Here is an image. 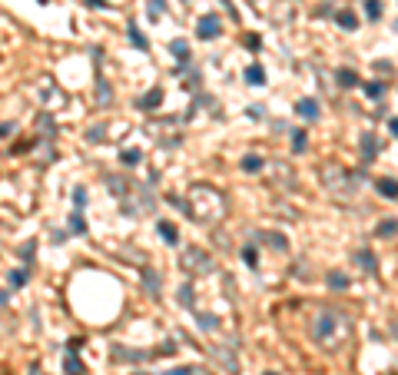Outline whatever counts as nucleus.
I'll list each match as a JSON object with an SVG mask.
<instances>
[{"instance_id":"f257e3e1","label":"nucleus","mask_w":398,"mask_h":375,"mask_svg":"<svg viewBox=\"0 0 398 375\" xmlns=\"http://www.w3.org/2000/svg\"><path fill=\"white\" fill-rule=\"evenodd\" d=\"M342 322V316L339 312H322L315 319V326H312V332H315L318 342H332V335H335V326Z\"/></svg>"},{"instance_id":"f03ea898","label":"nucleus","mask_w":398,"mask_h":375,"mask_svg":"<svg viewBox=\"0 0 398 375\" xmlns=\"http://www.w3.org/2000/svg\"><path fill=\"white\" fill-rule=\"evenodd\" d=\"M196 33H199V40H216V37L223 33V27H219V17H216V14L199 17V27H196Z\"/></svg>"},{"instance_id":"7ed1b4c3","label":"nucleus","mask_w":398,"mask_h":375,"mask_svg":"<svg viewBox=\"0 0 398 375\" xmlns=\"http://www.w3.org/2000/svg\"><path fill=\"white\" fill-rule=\"evenodd\" d=\"M183 266H186V269H192V272H206L209 269V256L203 253L199 246H192V249H186V253H183Z\"/></svg>"},{"instance_id":"20e7f679","label":"nucleus","mask_w":398,"mask_h":375,"mask_svg":"<svg viewBox=\"0 0 398 375\" xmlns=\"http://www.w3.org/2000/svg\"><path fill=\"white\" fill-rule=\"evenodd\" d=\"M375 153H378V140H375L372 133H365V136H362V166H372Z\"/></svg>"},{"instance_id":"39448f33","label":"nucleus","mask_w":398,"mask_h":375,"mask_svg":"<svg viewBox=\"0 0 398 375\" xmlns=\"http://www.w3.org/2000/svg\"><path fill=\"white\" fill-rule=\"evenodd\" d=\"M295 113L312 123V120H318V103L315 100H299V103H295Z\"/></svg>"},{"instance_id":"423d86ee","label":"nucleus","mask_w":398,"mask_h":375,"mask_svg":"<svg viewBox=\"0 0 398 375\" xmlns=\"http://www.w3.org/2000/svg\"><path fill=\"white\" fill-rule=\"evenodd\" d=\"M159 236H163V242H169V246H176V242H179V229H176L173 223H166V219H159Z\"/></svg>"},{"instance_id":"0eeeda50","label":"nucleus","mask_w":398,"mask_h":375,"mask_svg":"<svg viewBox=\"0 0 398 375\" xmlns=\"http://www.w3.org/2000/svg\"><path fill=\"white\" fill-rule=\"evenodd\" d=\"M375 190L382 193V196H388V200H398V179H378V183H375Z\"/></svg>"},{"instance_id":"6e6552de","label":"nucleus","mask_w":398,"mask_h":375,"mask_svg":"<svg viewBox=\"0 0 398 375\" xmlns=\"http://www.w3.org/2000/svg\"><path fill=\"white\" fill-rule=\"evenodd\" d=\"M355 263L362 266L365 272H375V269H378V263H375V256L368 253V249H358V253H355Z\"/></svg>"},{"instance_id":"1a4fd4ad","label":"nucleus","mask_w":398,"mask_h":375,"mask_svg":"<svg viewBox=\"0 0 398 375\" xmlns=\"http://www.w3.org/2000/svg\"><path fill=\"white\" fill-rule=\"evenodd\" d=\"M246 83H252V87H266V70H262V67H249V70H246Z\"/></svg>"},{"instance_id":"9d476101","label":"nucleus","mask_w":398,"mask_h":375,"mask_svg":"<svg viewBox=\"0 0 398 375\" xmlns=\"http://www.w3.org/2000/svg\"><path fill=\"white\" fill-rule=\"evenodd\" d=\"M169 50L176 53V60H179V64H186V60H189V43H186V40H176V43H169Z\"/></svg>"},{"instance_id":"9b49d317","label":"nucleus","mask_w":398,"mask_h":375,"mask_svg":"<svg viewBox=\"0 0 398 375\" xmlns=\"http://www.w3.org/2000/svg\"><path fill=\"white\" fill-rule=\"evenodd\" d=\"M292 133V153H302L305 143H309V136H305V130H289Z\"/></svg>"},{"instance_id":"f8f14e48","label":"nucleus","mask_w":398,"mask_h":375,"mask_svg":"<svg viewBox=\"0 0 398 375\" xmlns=\"http://www.w3.org/2000/svg\"><path fill=\"white\" fill-rule=\"evenodd\" d=\"M339 83H342V87H358V73L349 70V67H342V70H339Z\"/></svg>"},{"instance_id":"ddd939ff","label":"nucleus","mask_w":398,"mask_h":375,"mask_svg":"<svg viewBox=\"0 0 398 375\" xmlns=\"http://www.w3.org/2000/svg\"><path fill=\"white\" fill-rule=\"evenodd\" d=\"M143 282H146V289H150L153 295L159 292V276H156V272L150 269V266H146V272H143Z\"/></svg>"},{"instance_id":"4468645a","label":"nucleus","mask_w":398,"mask_h":375,"mask_svg":"<svg viewBox=\"0 0 398 375\" xmlns=\"http://www.w3.org/2000/svg\"><path fill=\"white\" fill-rule=\"evenodd\" d=\"M328 286L332 289H349V276H345V272H328Z\"/></svg>"},{"instance_id":"2eb2a0df","label":"nucleus","mask_w":398,"mask_h":375,"mask_svg":"<svg viewBox=\"0 0 398 375\" xmlns=\"http://www.w3.org/2000/svg\"><path fill=\"white\" fill-rule=\"evenodd\" d=\"M242 169L246 173H259L262 169V156H242Z\"/></svg>"},{"instance_id":"dca6fc26","label":"nucleus","mask_w":398,"mask_h":375,"mask_svg":"<svg viewBox=\"0 0 398 375\" xmlns=\"http://www.w3.org/2000/svg\"><path fill=\"white\" fill-rule=\"evenodd\" d=\"M159 100H163V93H159V90H150V96H143V100H140V106H143V110H156Z\"/></svg>"},{"instance_id":"f3484780","label":"nucleus","mask_w":398,"mask_h":375,"mask_svg":"<svg viewBox=\"0 0 398 375\" xmlns=\"http://www.w3.org/2000/svg\"><path fill=\"white\" fill-rule=\"evenodd\" d=\"M339 24H342L345 30H355L358 20H355V14H352V10H339Z\"/></svg>"},{"instance_id":"a211bd4d","label":"nucleus","mask_w":398,"mask_h":375,"mask_svg":"<svg viewBox=\"0 0 398 375\" xmlns=\"http://www.w3.org/2000/svg\"><path fill=\"white\" fill-rule=\"evenodd\" d=\"M365 14H368V20H378L382 17V4L378 0H365Z\"/></svg>"},{"instance_id":"6ab92c4d","label":"nucleus","mask_w":398,"mask_h":375,"mask_svg":"<svg viewBox=\"0 0 398 375\" xmlns=\"http://www.w3.org/2000/svg\"><path fill=\"white\" fill-rule=\"evenodd\" d=\"M129 40H133V43H136V47H140V50H150V40H146L143 33L136 30V27H129Z\"/></svg>"},{"instance_id":"aec40b11","label":"nucleus","mask_w":398,"mask_h":375,"mask_svg":"<svg viewBox=\"0 0 398 375\" xmlns=\"http://www.w3.org/2000/svg\"><path fill=\"white\" fill-rule=\"evenodd\" d=\"M398 232V219H388V223H378V236H395Z\"/></svg>"},{"instance_id":"412c9836","label":"nucleus","mask_w":398,"mask_h":375,"mask_svg":"<svg viewBox=\"0 0 398 375\" xmlns=\"http://www.w3.org/2000/svg\"><path fill=\"white\" fill-rule=\"evenodd\" d=\"M119 160H123V166H136V163H140V150H126Z\"/></svg>"},{"instance_id":"4be33fe9","label":"nucleus","mask_w":398,"mask_h":375,"mask_svg":"<svg viewBox=\"0 0 398 375\" xmlns=\"http://www.w3.org/2000/svg\"><path fill=\"white\" fill-rule=\"evenodd\" d=\"M24 282H27V269H17V272H10V286H17V289H20Z\"/></svg>"},{"instance_id":"5701e85b","label":"nucleus","mask_w":398,"mask_h":375,"mask_svg":"<svg viewBox=\"0 0 398 375\" xmlns=\"http://www.w3.org/2000/svg\"><path fill=\"white\" fill-rule=\"evenodd\" d=\"M269 246H276V249H286L289 242H286V236H282V232H269Z\"/></svg>"},{"instance_id":"b1692460","label":"nucleus","mask_w":398,"mask_h":375,"mask_svg":"<svg viewBox=\"0 0 398 375\" xmlns=\"http://www.w3.org/2000/svg\"><path fill=\"white\" fill-rule=\"evenodd\" d=\"M70 229H73V232H83V229H87V223H83V216H80V213L70 216Z\"/></svg>"},{"instance_id":"393cba45","label":"nucleus","mask_w":398,"mask_h":375,"mask_svg":"<svg viewBox=\"0 0 398 375\" xmlns=\"http://www.w3.org/2000/svg\"><path fill=\"white\" fill-rule=\"evenodd\" d=\"M242 259H246L249 266H255V263H259V253H255L252 246H246V249H242Z\"/></svg>"},{"instance_id":"a878e982","label":"nucleus","mask_w":398,"mask_h":375,"mask_svg":"<svg viewBox=\"0 0 398 375\" xmlns=\"http://www.w3.org/2000/svg\"><path fill=\"white\" fill-rule=\"evenodd\" d=\"M87 140H90V143H100V140H103V127H90Z\"/></svg>"},{"instance_id":"bb28decb","label":"nucleus","mask_w":398,"mask_h":375,"mask_svg":"<svg viewBox=\"0 0 398 375\" xmlns=\"http://www.w3.org/2000/svg\"><path fill=\"white\" fill-rule=\"evenodd\" d=\"M106 183H110V190H113V193H119V196H123V193H126V183H123V179H113V176H110V179H106Z\"/></svg>"},{"instance_id":"cd10ccee","label":"nucleus","mask_w":398,"mask_h":375,"mask_svg":"<svg viewBox=\"0 0 398 375\" xmlns=\"http://www.w3.org/2000/svg\"><path fill=\"white\" fill-rule=\"evenodd\" d=\"M365 93H368V96H382V93H385V83H368Z\"/></svg>"},{"instance_id":"c85d7f7f","label":"nucleus","mask_w":398,"mask_h":375,"mask_svg":"<svg viewBox=\"0 0 398 375\" xmlns=\"http://www.w3.org/2000/svg\"><path fill=\"white\" fill-rule=\"evenodd\" d=\"M67 368H70V375H83V365L73 359V352H70V362H67Z\"/></svg>"},{"instance_id":"c756f323","label":"nucleus","mask_w":398,"mask_h":375,"mask_svg":"<svg viewBox=\"0 0 398 375\" xmlns=\"http://www.w3.org/2000/svg\"><path fill=\"white\" fill-rule=\"evenodd\" d=\"M166 375H192V368L189 365H179V368H169Z\"/></svg>"},{"instance_id":"7c9ffc66","label":"nucleus","mask_w":398,"mask_h":375,"mask_svg":"<svg viewBox=\"0 0 398 375\" xmlns=\"http://www.w3.org/2000/svg\"><path fill=\"white\" fill-rule=\"evenodd\" d=\"M73 200H77L80 206H83V203H87V190H73Z\"/></svg>"},{"instance_id":"2f4dec72","label":"nucleus","mask_w":398,"mask_h":375,"mask_svg":"<svg viewBox=\"0 0 398 375\" xmlns=\"http://www.w3.org/2000/svg\"><path fill=\"white\" fill-rule=\"evenodd\" d=\"M10 130H14L10 123H0V140H7V136H10Z\"/></svg>"},{"instance_id":"473e14b6","label":"nucleus","mask_w":398,"mask_h":375,"mask_svg":"<svg viewBox=\"0 0 398 375\" xmlns=\"http://www.w3.org/2000/svg\"><path fill=\"white\" fill-rule=\"evenodd\" d=\"M87 4H90V7H100V10L106 7V0H87Z\"/></svg>"},{"instance_id":"72a5a7b5","label":"nucleus","mask_w":398,"mask_h":375,"mask_svg":"<svg viewBox=\"0 0 398 375\" xmlns=\"http://www.w3.org/2000/svg\"><path fill=\"white\" fill-rule=\"evenodd\" d=\"M388 127H391V136H398V116H395V120L388 123Z\"/></svg>"},{"instance_id":"f704fd0d","label":"nucleus","mask_w":398,"mask_h":375,"mask_svg":"<svg viewBox=\"0 0 398 375\" xmlns=\"http://www.w3.org/2000/svg\"><path fill=\"white\" fill-rule=\"evenodd\" d=\"M0 305H7V292H0Z\"/></svg>"},{"instance_id":"c9c22d12","label":"nucleus","mask_w":398,"mask_h":375,"mask_svg":"<svg viewBox=\"0 0 398 375\" xmlns=\"http://www.w3.org/2000/svg\"><path fill=\"white\" fill-rule=\"evenodd\" d=\"M266 375H276V372H266Z\"/></svg>"},{"instance_id":"e433bc0d","label":"nucleus","mask_w":398,"mask_h":375,"mask_svg":"<svg viewBox=\"0 0 398 375\" xmlns=\"http://www.w3.org/2000/svg\"><path fill=\"white\" fill-rule=\"evenodd\" d=\"M40 4H47V0H40Z\"/></svg>"}]
</instances>
